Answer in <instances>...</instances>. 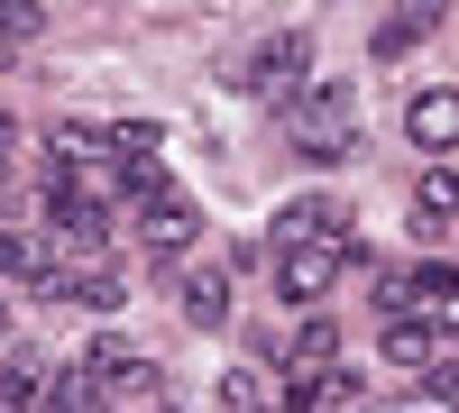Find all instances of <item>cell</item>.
Returning <instances> with one entry per match:
<instances>
[{"label":"cell","mask_w":459,"mask_h":413,"mask_svg":"<svg viewBox=\"0 0 459 413\" xmlns=\"http://www.w3.org/2000/svg\"><path fill=\"white\" fill-rule=\"evenodd\" d=\"M285 138H294V157L340 166L359 147V83H313V92L285 110Z\"/></svg>","instance_id":"6da1fadb"},{"label":"cell","mask_w":459,"mask_h":413,"mask_svg":"<svg viewBox=\"0 0 459 413\" xmlns=\"http://www.w3.org/2000/svg\"><path fill=\"white\" fill-rule=\"evenodd\" d=\"M303 65H313V37H257V47L239 56V92H257V101H276V110H294L303 92H313V73H303Z\"/></svg>","instance_id":"7a4b0ae2"},{"label":"cell","mask_w":459,"mask_h":413,"mask_svg":"<svg viewBox=\"0 0 459 413\" xmlns=\"http://www.w3.org/2000/svg\"><path fill=\"white\" fill-rule=\"evenodd\" d=\"M350 257H359V239H322V248H285L276 257V294H285V313H313L322 294L350 276Z\"/></svg>","instance_id":"3957f363"},{"label":"cell","mask_w":459,"mask_h":413,"mask_svg":"<svg viewBox=\"0 0 459 413\" xmlns=\"http://www.w3.org/2000/svg\"><path fill=\"white\" fill-rule=\"evenodd\" d=\"M83 367H92V386H101V395H129L138 413L157 404V386H166V377H157V358L129 349V340H92V349H83Z\"/></svg>","instance_id":"277c9868"},{"label":"cell","mask_w":459,"mask_h":413,"mask_svg":"<svg viewBox=\"0 0 459 413\" xmlns=\"http://www.w3.org/2000/svg\"><path fill=\"white\" fill-rule=\"evenodd\" d=\"M194 239H203L194 194H175V184H166V194H147V202H138V248H147V257H184Z\"/></svg>","instance_id":"5b68a950"},{"label":"cell","mask_w":459,"mask_h":413,"mask_svg":"<svg viewBox=\"0 0 459 413\" xmlns=\"http://www.w3.org/2000/svg\"><path fill=\"white\" fill-rule=\"evenodd\" d=\"M322 239H359L350 202H331V194H294V202L276 211V257H285V248H322Z\"/></svg>","instance_id":"8992f818"},{"label":"cell","mask_w":459,"mask_h":413,"mask_svg":"<svg viewBox=\"0 0 459 413\" xmlns=\"http://www.w3.org/2000/svg\"><path fill=\"white\" fill-rule=\"evenodd\" d=\"M47 294H56V304H83V313H120V304H129V276L92 257V267H56Z\"/></svg>","instance_id":"52a82bcc"},{"label":"cell","mask_w":459,"mask_h":413,"mask_svg":"<svg viewBox=\"0 0 459 413\" xmlns=\"http://www.w3.org/2000/svg\"><path fill=\"white\" fill-rule=\"evenodd\" d=\"M404 138L423 147V157H450L459 147V92H413L404 101Z\"/></svg>","instance_id":"ba28073f"},{"label":"cell","mask_w":459,"mask_h":413,"mask_svg":"<svg viewBox=\"0 0 459 413\" xmlns=\"http://www.w3.org/2000/svg\"><path fill=\"white\" fill-rule=\"evenodd\" d=\"M221 413H285V386L266 377L257 358H230L221 367Z\"/></svg>","instance_id":"9c48e42d"},{"label":"cell","mask_w":459,"mask_h":413,"mask_svg":"<svg viewBox=\"0 0 459 413\" xmlns=\"http://www.w3.org/2000/svg\"><path fill=\"white\" fill-rule=\"evenodd\" d=\"M47 404V349H10L0 358V413H37Z\"/></svg>","instance_id":"30bf717a"},{"label":"cell","mask_w":459,"mask_h":413,"mask_svg":"<svg viewBox=\"0 0 459 413\" xmlns=\"http://www.w3.org/2000/svg\"><path fill=\"white\" fill-rule=\"evenodd\" d=\"M450 220H459V175H450V166H432L423 184H413V230H423V239H441Z\"/></svg>","instance_id":"8fae6325"},{"label":"cell","mask_w":459,"mask_h":413,"mask_svg":"<svg viewBox=\"0 0 459 413\" xmlns=\"http://www.w3.org/2000/svg\"><path fill=\"white\" fill-rule=\"evenodd\" d=\"M331 349H340V331H331L322 313H303V331H294V358H285V386H303V377H322V367H340Z\"/></svg>","instance_id":"7c38bea8"},{"label":"cell","mask_w":459,"mask_h":413,"mask_svg":"<svg viewBox=\"0 0 459 413\" xmlns=\"http://www.w3.org/2000/svg\"><path fill=\"white\" fill-rule=\"evenodd\" d=\"M350 395H359V367H322V377L285 386V413H340Z\"/></svg>","instance_id":"4fadbf2b"},{"label":"cell","mask_w":459,"mask_h":413,"mask_svg":"<svg viewBox=\"0 0 459 413\" xmlns=\"http://www.w3.org/2000/svg\"><path fill=\"white\" fill-rule=\"evenodd\" d=\"M175 304H184V322H194V331H221V322H230V276H221V267L184 276V294H175Z\"/></svg>","instance_id":"5bb4252c"},{"label":"cell","mask_w":459,"mask_h":413,"mask_svg":"<svg viewBox=\"0 0 459 413\" xmlns=\"http://www.w3.org/2000/svg\"><path fill=\"white\" fill-rule=\"evenodd\" d=\"M441 28V10H386L377 19V65H395V56H413L423 37Z\"/></svg>","instance_id":"9a60e30c"},{"label":"cell","mask_w":459,"mask_h":413,"mask_svg":"<svg viewBox=\"0 0 459 413\" xmlns=\"http://www.w3.org/2000/svg\"><path fill=\"white\" fill-rule=\"evenodd\" d=\"M37 413H101L92 367H83V358H74V367H56V377H47V404H37Z\"/></svg>","instance_id":"2e32d148"},{"label":"cell","mask_w":459,"mask_h":413,"mask_svg":"<svg viewBox=\"0 0 459 413\" xmlns=\"http://www.w3.org/2000/svg\"><path fill=\"white\" fill-rule=\"evenodd\" d=\"M0 276H10V285H37V294H47V276H56V267H47V248H37L28 230H0Z\"/></svg>","instance_id":"e0dca14e"},{"label":"cell","mask_w":459,"mask_h":413,"mask_svg":"<svg viewBox=\"0 0 459 413\" xmlns=\"http://www.w3.org/2000/svg\"><path fill=\"white\" fill-rule=\"evenodd\" d=\"M386 358H395V367H432V358H441V340H432L423 322H386Z\"/></svg>","instance_id":"ac0fdd59"},{"label":"cell","mask_w":459,"mask_h":413,"mask_svg":"<svg viewBox=\"0 0 459 413\" xmlns=\"http://www.w3.org/2000/svg\"><path fill=\"white\" fill-rule=\"evenodd\" d=\"M423 377H432V395H450V404H459V358H450V349H441V358L423 367Z\"/></svg>","instance_id":"d6986e66"},{"label":"cell","mask_w":459,"mask_h":413,"mask_svg":"<svg viewBox=\"0 0 459 413\" xmlns=\"http://www.w3.org/2000/svg\"><path fill=\"white\" fill-rule=\"evenodd\" d=\"M395 413H459L450 395H423V404H395Z\"/></svg>","instance_id":"ffe728a7"},{"label":"cell","mask_w":459,"mask_h":413,"mask_svg":"<svg viewBox=\"0 0 459 413\" xmlns=\"http://www.w3.org/2000/svg\"><path fill=\"white\" fill-rule=\"evenodd\" d=\"M0 184H10V120H0Z\"/></svg>","instance_id":"44dd1931"},{"label":"cell","mask_w":459,"mask_h":413,"mask_svg":"<svg viewBox=\"0 0 459 413\" xmlns=\"http://www.w3.org/2000/svg\"><path fill=\"white\" fill-rule=\"evenodd\" d=\"M0 322H10V313H0Z\"/></svg>","instance_id":"7402d4cb"}]
</instances>
